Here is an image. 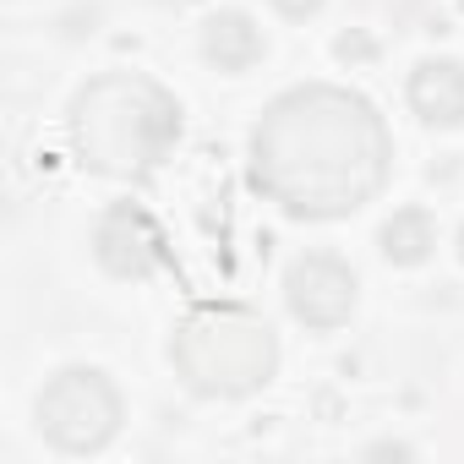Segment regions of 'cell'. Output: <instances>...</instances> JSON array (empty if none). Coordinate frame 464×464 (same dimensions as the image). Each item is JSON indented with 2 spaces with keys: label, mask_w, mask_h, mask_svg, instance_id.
I'll list each match as a JSON object with an SVG mask.
<instances>
[{
  "label": "cell",
  "mask_w": 464,
  "mask_h": 464,
  "mask_svg": "<svg viewBox=\"0 0 464 464\" xmlns=\"http://www.w3.org/2000/svg\"><path fill=\"white\" fill-rule=\"evenodd\" d=\"M382 115L334 82H306L274 99L252 131V186L290 218H344L388 180Z\"/></svg>",
  "instance_id": "1"
},
{
  "label": "cell",
  "mask_w": 464,
  "mask_h": 464,
  "mask_svg": "<svg viewBox=\"0 0 464 464\" xmlns=\"http://www.w3.org/2000/svg\"><path fill=\"white\" fill-rule=\"evenodd\" d=\"M180 142V104L169 88L137 72L93 77L72 99V148L99 175H148Z\"/></svg>",
  "instance_id": "2"
},
{
  "label": "cell",
  "mask_w": 464,
  "mask_h": 464,
  "mask_svg": "<svg viewBox=\"0 0 464 464\" xmlns=\"http://www.w3.org/2000/svg\"><path fill=\"white\" fill-rule=\"evenodd\" d=\"M169 361L202 399H246L274 377L279 344L246 306H191L169 339Z\"/></svg>",
  "instance_id": "3"
},
{
  "label": "cell",
  "mask_w": 464,
  "mask_h": 464,
  "mask_svg": "<svg viewBox=\"0 0 464 464\" xmlns=\"http://www.w3.org/2000/svg\"><path fill=\"white\" fill-rule=\"evenodd\" d=\"M39 431L61 453H99L121 431V393L99 366H66L39 393Z\"/></svg>",
  "instance_id": "4"
},
{
  "label": "cell",
  "mask_w": 464,
  "mask_h": 464,
  "mask_svg": "<svg viewBox=\"0 0 464 464\" xmlns=\"http://www.w3.org/2000/svg\"><path fill=\"white\" fill-rule=\"evenodd\" d=\"M285 301L306 328L328 334V328L350 323V312H355V274L334 252H306L285 274Z\"/></svg>",
  "instance_id": "5"
},
{
  "label": "cell",
  "mask_w": 464,
  "mask_h": 464,
  "mask_svg": "<svg viewBox=\"0 0 464 464\" xmlns=\"http://www.w3.org/2000/svg\"><path fill=\"white\" fill-rule=\"evenodd\" d=\"M93 257L115 279H148L164 263V236L137 202H115L93 229Z\"/></svg>",
  "instance_id": "6"
},
{
  "label": "cell",
  "mask_w": 464,
  "mask_h": 464,
  "mask_svg": "<svg viewBox=\"0 0 464 464\" xmlns=\"http://www.w3.org/2000/svg\"><path fill=\"white\" fill-rule=\"evenodd\" d=\"M410 110L426 126H459L464 121V66L448 55H431L410 72Z\"/></svg>",
  "instance_id": "7"
},
{
  "label": "cell",
  "mask_w": 464,
  "mask_h": 464,
  "mask_svg": "<svg viewBox=\"0 0 464 464\" xmlns=\"http://www.w3.org/2000/svg\"><path fill=\"white\" fill-rule=\"evenodd\" d=\"M202 55L218 72H246L263 61V28L246 12H213L202 23Z\"/></svg>",
  "instance_id": "8"
},
{
  "label": "cell",
  "mask_w": 464,
  "mask_h": 464,
  "mask_svg": "<svg viewBox=\"0 0 464 464\" xmlns=\"http://www.w3.org/2000/svg\"><path fill=\"white\" fill-rule=\"evenodd\" d=\"M382 257L388 263H399V268H415V263H426L431 257V246H437V229H431V218L420 213V208H399L388 224H382Z\"/></svg>",
  "instance_id": "9"
},
{
  "label": "cell",
  "mask_w": 464,
  "mask_h": 464,
  "mask_svg": "<svg viewBox=\"0 0 464 464\" xmlns=\"http://www.w3.org/2000/svg\"><path fill=\"white\" fill-rule=\"evenodd\" d=\"M334 50H339V61H366V55H372V39H361V34H344Z\"/></svg>",
  "instance_id": "10"
},
{
  "label": "cell",
  "mask_w": 464,
  "mask_h": 464,
  "mask_svg": "<svg viewBox=\"0 0 464 464\" xmlns=\"http://www.w3.org/2000/svg\"><path fill=\"white\" fill-rule=\"evenodd\" d=\"M274 6H279L285 17H295V23H301V17H312V12H323V0H274Z\"/></svg>",
  "instance_id": "11"
},
{
  "label": "cell",
  "mask_w": 464,
  "mask_h": 464,
  "mask_svg": "<svg viewBox=\"0 0 464 464\" xmlns=\"http://www.w3.org/2000/svg\"><path fill=\"white\" fill-rule=\"evenodd\" d=\"M459 257H464V236H459Z\"/></svg>",
  "instance_id": "12"
}]
</instances>
